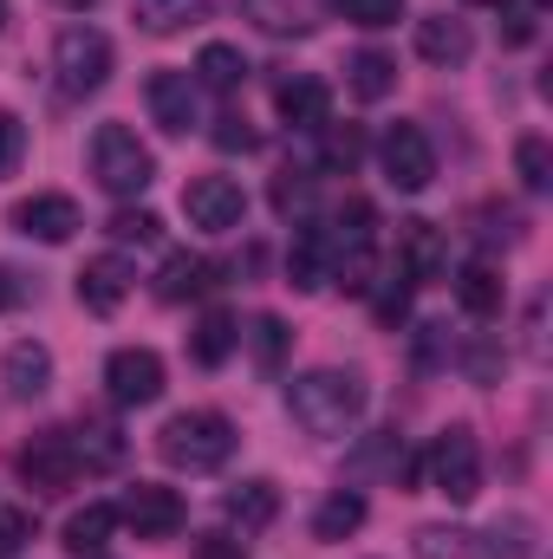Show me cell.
Segmentation results:
<instances>
[{"label": "cell", "mask_w": 553, "mask_h": 559, "mask_svg": "<svg viewBox=\"0 0 553 559\" xmlns=\"http://www.w3.org/2000/svg\"><path fill=\"white\" fill-rule=\"evenodd\" d=\"M469 7H508V0H469Z\"/></svg>", "instance_id": "bcb514c9"}, {"label": "cell", "mask_w": 553, "mask_h": 559, "mask_svg": "<svg viewBox=\"0 0 553 559\" xmlns=\"http://www.w3.org/2000/svg\"><path fill=\"white\" fill-rule=\"evenodd\" d=\"M534 39V7H508V46H528Z\"/></svg>", "instance_id": "ee69618b"}, {"label": "cell", "mask_w": 553, "mask_h": 559, "mask_svg": "<svg viewBox=\"0 0 553 559\" xmlns=\"http://www.w3.org/2000/svg\"><path fill=\"white\" fill-rule=\"evenodd\" d=\"M222 521L228 527H242V534H261V527H274L280 521V488L274 481H235L228 495H222Z\"/></svg>", "instance_id": "44dd1931"}, {"label": "cell", "mask_w": 553, "mask_h": 559, "mask_svg": "<svg viewBox=\"0 0 553 559\" xmlns=\"http://www.w3.org/2000/svg\"><path fill=\"white\" fill-rule=\"evenodd\" d=\"M202 85L189 79V72H176V66H163V72H150L143 79V105H150V118L169 131V138H189L196 124H202V98H196Z\"/></svg>", "instance_id": "30bf717a"}, {"label": "cell", "mask_w": 553, "mask_h": 559, "mask_svg": "<svg viewBox=\"0 0 553 559\" xmlns=\"http://www.w3.org/2000/svg\"><path fill=\"white\" fill-rule=\"evenodd\" d=\"M541 319H548V293L528 299V358H548V338H541Z\"/></svg>", "instance_id": "b9f144b4"}, {"label": "cell", "mask_w": 553, "mask_h": 559, "mask_svg": "<svg viewBox=\"0 0 553 559\" xmlns=\"http://www.w3.org/2000/svg\"><path fill=\"white\" fill-rule=\"evenodd\" d=\"M26 299H33V280L20 274V267H7V261H0V312H20Z\"/></svg>", "instance_id": "60d3db41"}, {"label": "cell", "mask_w": 553, "mask_h": 559, "mask_svg": "<svg viewBox=\"0 0 553 559\" xmlns=\"http://www.w3.org/2000/svg\"><path fill=\"white\" fill-rule=\"evenodd\" d=\"M358 527H365V495H358V488H332V495L313 508V540H326V547H332V540H352Z\"/></svg>", "instance_id": "cb8c5ba5"}, {"label": "cell", "mask_w": 553, "mask_h": 559, "mask_svg": "<svg viewBox=\"0 0 553 559\" xmlns=\"http://www.w3.org/2000/svg\"><path fill=\"white\" fill-rule=\"evenodd\" d=\"M131 13H138V26H143V33L169 39V33H183V26H196V20L209 13V0H138Z\"/></svg>", "instance_id": "f546056e"}, {"label": "cell", "mask_w": 553, "mask_h": 559, "mask_svg": "<svg viewBox=\"0 0 553 559\" xmlns=\"http://www.w3.org/2000/svg\"><path fill=\"white\" fill-rule=\"evenodd\" d=\"M313 138H326L319 143V163L326 169H358V156H365V138H358V124H326V131H313Z\"/></svg>", "instance_id": "d6a6232c"}, {"label": "cell", "mask_w": 553, "mask_h": 559, "mask_svg": "<svg viewBox=\"0 0 553 559\" xmlns=\"http://www.w3.org/2000/svg\"><path fill=\"white\" fill-rule=\"evenodd\" d=\"M0 384H7V397H13V404L46 397V391H52V352H46L39 338H13V345H7V358H0Z\"/></svg>", "instance_id": "9a60e30c"}, {"label": "cell", "mask_w": 553, "mask_h": 559, "mask_svg": "<svg viewBox=\"0 0 553 559\" xmlns=\"http://www.w3.org/2000/svg\"><path fill=\"white\" fill-rule=\"evenodd\" d=\"M66 442H72V455H79V468H98V475H111V468H125V455H131V442H125V429L111 417H79L66 429Z\"/></svg>", "instance_id": "d6986e66"}, {"label": "cell", "mask_w": 553, "mask_h": 559, "mask_svg": "<svg viewBox=\"0 0 553 559\" xmlns=\"http://www.w3.org/2000/svg\"><path fill=\"white\" fill-rule=\"evenodd\" d=\"M398 267L411 274V286L449 280V241L436 222H398Z\"/></svg>", "instance_id": "4fadbf2b"}, {"label": "cell", "mask_w": 553, "mask_h": 559, "mask_svg": "<svg viewBox=\"0 0 553 559\" xmlns=\"http://www.w3.org/2000/svg\"><path fill=\"white\" fill-rule=\"evenodd\" d=\"M242 338H248V352H255V365H261L268 378L286 365V345H293V332H286V319H280V312H261V319H255Z\"/></svg>", "instance_id": "1f68e13d"}, {"label": "cell", "mask_w": 553, "mask_h": 559, "mask_svg": "<svg viewBox=\"0 0 553 559\" xmlns=\"http://www.w3.org/2000/svg\"><path fill=\"white\" fill-rule=\"evenodd\" d=\"M469 52H475L469 20H456V13H423V20H416V59H423V66L456 72V66H469Z\"/></svg>", "instance_id": "5bb4252c"}, {"label": "cell", "mask_w": 553, "mask_h": 559, "mask_svg": "<svg viewBox=\"0 0 553 559\" xmlns=\"http://www.w3.org/2000/svg\"><path fill=\"white\" fill-rule=\"evenodd\" d=\"M235 345H242V332H235V319L215 306V312H202V325H196V338H189V358H196L202 371H215V365H228Z\"/></svg>", "instance_id": "f1b7e54d"}, {"label": "cell", "mask_w": 553, "mask_h": 559, "mask_svg": "<svg viewBox=\"0 0 553 559\" xmlns=\"http://www.w3.org/2000/svg\"><path fill=\"white\" fill-rule=\"evenodd\" d=\"M339 7V20H352V26H398L404 20V0H332Z\"/></svg>", "instance_id": "d590c367"}, {"label": "cell", "mask_w": 553, "mask_h": 559, "mask_svg": "<svg viewBox=\"0 0 553 559\" xmlns=\"http://www.w3.org/2000/svg\"><path fill=\"white\" fill-rule=\"evenodd\" d=\"M378 163H385V182L404 189V195H423V189L436 182V150H430V138H423V124H404V118L385 131Z\"/></svg>", "instance_id": "8992f818"}, {"label": "cell", "mask_w": 553, "mask_h": 559, "mask_svg": "<svg viewBox=\"0 0 553 559\" xmlns=\"http://www.w3.org/2000/svg\"><path fill=\"white\" fill-rule=\"evenodd\" d=\"M0 26H7V0H0Z\"/></svg>", "instance_id": "7dc6e473"}, {"label": "cell", "mask_w": 553, "mask_h": 559, "mask_svg": "<svg viewBox=\"0 0 553 559\" xmlns=\"http://www.w3.org/2000/svg\"><path fill=\"white\" fill-rule=\"evenodd\" d=\"M274 209L286 215V222H306V209H313V176H280L274 182Z\"/></svg>", "instance_id": "8d00e7d4"}, {"label": "cell", "mask_w": 553, "mask_h": 559, "mask_svg": "<svg viewBox=\"0 0 553 559\" xmlns=\"http://www.w3.org/2000/svg\"><path fill=\"white\" fill-rule=\"evenodd\" d=\"M209 286H215V267H209L202 254H169L163 274H156V299L183 306V299H196V293H209Z\"/></svg>", "instance_id": "484cf974"}, {"label": "cell", "mask_w": 553, "mask_h": 559, "mask_svg": "<svg viewBox=\"0 0 553 559\" xmlns=\"http://www.w3.org/2000/svg\"><path fill=\"white\" fill-rule=\"evenodd\" d=\"M7 222H13L26 241H46V248H66V241L85 228L79 202H72V195H52V189H46V195H26V202H13V209H7Z\"/></svg>", "instance_id": "7c38bea8"}, {"label": "cell", "mask_w": 553, "mask_h": 559, "mask_svg": "<svg viewBox=\"0 0 553 559\" xmlns=\"http://www.w3.org/2000/svg\"><path fill=\"white\" fill-rule=\"evenodd\" d=\"M92 176H98L105 195L131 202V195H143L156 182V156H150V143L131 124H98L92 131Z\"/></svg>", "instance_id": "3957f363"}, {"label": "cell", "mask_w": 553, "mask_h": 559, "mask_svg": "<svg viewBox=\"0 0 553 559\" xmlns=\"http://www.w3.org/2000/svg\"><path fill=\"white\" fill-rule=\"evenodd\" d=\"M13 468H20V481L26 488H39V495H66L85 468H79V455H72V442H66V429H46V436H33L20 455H13Z\"/></svg>", "instance_id": "8fae6325"}, {"label": "cell", "mask_w": 553, "mask_h": 559, "mask_svg": "<svg viewBox=\"0 0 553 559\" xmlns=\"http://www.w3.org/2000/svg\"><path fill=\"white\" fill-rule=\"evenodd\" d=\"M274 105H280V118H286L293 131H326V124H332V85H326V79H313V72L280 79Z\"/></svg>", "instance_id": "2e32d148"}, {"label": "cell", "mask_w": 553, "mask_h": 559, "mask_svg": "<svg viewBox=\"0 0 553 559\" xmlns=\"http://www.w3.org/2000/svg\"><path fill=\"white\" fill-rule=\"evenodd\" d=\"M456 299H462V312L469 319H502V306H508V280H502V267L489 261V254H475L462 274H456Z\"/></svg>", "instance_id": "ffe728a7"}, {"label": "cell", "mask_w": 553, "mask_h": 559, "mask_svg": "<svg viewBox=\"0 0 553 559\" xmlns=\"http://www.w3.org/2000/svg\"><path fill=\"white\" fill-rule=\"evenodd\" d=\"M365 299H372V319H378V325H404V312H411V274H404V267L372 274Z\"/></svg>", "instance_id": "4dcf8cb0"}, {"label": "cell", "mask_w": 553, "mask_h": 559, "mask_svg": "<svg viewBox=\"0 0 553 559\" xmlns=\"http://www.w3.org/2000/svg\"><path fill=\"white\" fill-rule=\"evenodd\" d=\"M156 235H163V222H156L150 209H118V215H111V241H138V248H150Z\"/></svg>", "instance_id": "74e56055"}, {"label": "cell", "mask_w": 553, "mask_h": 559, "mask_svg": "<svg viewBox=\"0 0 553 559\" xmlns=\"http://www.w3.org/2000/svg\"><path fill=\"white\" fill-rule=\"evenodd\" d=\"M515 169H521V189H528V195H541V189L553 182V150H548V138H534V131H528V138L515 143Z\"/></svg>", "instance_id": "836d02e7"}, {"label": "cell", "mask_w": 553, "mask_h": 559, "mask_svg": "<svg viewBox=\"0 0 553 559\" xmlns=\"http://www.w3.org/2000/svg\"><path fill=\"white\" fill-rule=\"evenodd\" d=\"M39 534V521L26 514V508H0V559H13V554H26V540Z\"/></svg>", "instance_id": "f35d334b"}, {"label": "cell", "mask_w": 553, "mask_h": 559, "mask_svg": "<svg viewBox=\"0 0 553 559\" xmlns=\"http://www.w3.org/2000/svg\"><path fill=\"white\" fill-rule=\"evenodd\" d=\"M59 7H72V13H85V7H98V0H59Z\"/></svg>", "instance_id": "f6af8a7d"}, {"label": "cell", "mask_w": 553, "mask_h": 559, "mask_svg": "<svg viewBox=\"0 0 553 559\" xmlns=\"http://www.w3.org/2000/svg\"><path fill=\"white\" fill-rule=\"evenodd\" d=\"M222 131H215V143L222 150H255V131H248V118H215Z\"/></svg>", "instance_id": "7bdbcfd3"}, {"label": "cell", "mask_w": 553, "mask_h": 559, "mask_svg": "<svg viewBox=\"0 0 553 559\" xmlns=\"http://www.w3.org/2000/svg\"><path fill=\"white\" fill-rule=\"evenodd\" d=\"M105 391H111L118 411L156 404V397H163V358H156L150 345H118V352L105 358Z\"/></svg>", "instance_id": "ba28073f"}, {"label": "cell", "mask_w": 553, "mask_h": 559, "mask_svg": "<svg viewBox=\"0 0 553 559\" xmlns=\"http://www.w3.org/2000/svg\"><path fill=\"white\" fill-rule=\"evenodd\" d=\"M111 527H118V508H111V501H85V508L59 527V547L79 554V559H98L105 540H111Z\"/></svg>", "instance_id": "7402d4cb"}, {"label": "cell", "mask_w": 553, "mask_h": 559, "mask_svg": "<svg viewBox=\"0 0 553 559\" xmlns=\"http://www.w3.org/2000/svg\"><path fill=\"white\" fill-rule=\"evenodd\" d=\"M345 85H352V98L378 105V98H391V85H398V59L365 46V52H352V59H345Z\"/></svg>", "instance_id": "d4e9b609"}, {"label": "cell", "mask_w": 553, "mask_h": 559, "mask_svg": "<svg viewBox=\"0 0 553 559\" xmlns=\"http://www.w3.org/2000/svg\"><path fill=\"white\" fill-rule=\"evenodd\" d=\"M20 156H26V124H20L13 111H0V176H13Z\"/></svg>", "instance_id": "ab89813d"}, {"label": "cell", "mask_w": 553, "mask_h": 559, "mask_svg": "<svg viewBox=\"0 0 553 559\" xmlns=\"http://www.w3.org/2000/svg\"><path fill=\"white\" fill-rule=\"evenodd\" d=\"M411 554L416 559H469V527H416Z\"/></svg>", "instance_id": "e575fe53"}, {"label": "cell", "mask_w": 553, "mask_h": 559, "mask_svg": "<svg viewBox=\"0 0 553 559\" xmlns=\"http://www.w3.org/2000/svg\"><path fill=\"white\" fill-rule=\"evenodd\" d=\"M235 423L222 411H176V417L156 429V455L183 475H215L228 455H235Z\"/></svg>", "instance_id": "7a4b0ae2"}, {"label": "cell", "mask_w": 553, "mask_h": 559, "mask_svg": "<svg viewBox=\"0 0 553 559\" xmlns=\"http://www.w3.org/2000/svg\"><path fill=\"white\" fill-rule=\"evenodd\" d=\"M118 521H125L138 540H176L183 521H189V501H183L176 488H163V481H138V488L125 495Z\"/></svg>", "instance_id": "9c48e42d"}, {"label": "cell", "mask_w": 553, "mask_h": 559, "mask_svg": "<svg viewBox=\"0 0 553 559\" xmlns=\"http://www.w3.org/2000/svg\"><path fill=\"white\" fill-rule=\"evenodd\" d=\"M111 66H118V52H111V39H105L98 26H66V33L52 39V79H59L66 98H92V92H105Z\"/></svg>", "instance_id": "5b68a950"}, {"label": "cell", "mask_w": 553, "mask_h": 559, "mask_svg": "<svg viewBox=\"0 0 553 559\" xmlns=\"http://www.w3.org/2000/svg\"><path fill=\"white\" fill-rule=\"evenodd\" d=\"M242 13L261 33H274V39H306L313 33V7L306 0H242Z\"/></svg>", "instance_id": "4316f807"}, {"label": "cell", "mask_w": 553, "mask_h": 559, "mask_svg": "<svg viewBox=\"0 0 553 559\" xmlns=\"http://www.w3.org/2000/svg\"><path fill=\"white\" fill-rule=\"evenodd\" d=\"M332 235L319 228V222H293V254H286V280L299 286V293H319V286H332Z\"/></svg>", "instance_id": "e0dca14e"}, {"label": "cell", "mask_w": 553, "mask_h": 559, "mask_svg": "<svg viewBox=\"0 0 553 559\" xmlns=\"http://www.w3.org/2000/svg\"><path fill=\"white\" fill-rule=\"evenodd\" d=\"M248 79V59H242V46H228V39H209L202 52H196V85H209V92H235Z\"/></svg>", "instance_id": "83f0119b"}, {"label": "cell", "mask_w": 553, "mask_h": 559, "mask_svg": "<svg viewBox=\"0 0 553 559\" xmlns=\"http://www.w3.org/2000/svg\"><path fill=\"white\" fill-rule=\"evenodd\" d=\"M469 559H534V521L528 514H502L495 527L469 534Z\"/></svg>", "instance_id": "603a6c76"}, {"label": "cell", "mask_w": 553, "mask_h": 559, "mask_svg": "<svg viewBox=\"0 0 553 559\" xmlns=\"http://www.w3.org/2000/svg\"><path fill=\"white\" fill-rule=\"evenodd\" d=\"M423 475H430V488H436L443 501L469 508V501L482 495V442H475V429H469V423H449V429L430 442Z\"/></svg>", "instance_id": "277c9868"}, {"label": "cell", "mask_w": 553, "mask_h": 559, "mask_svg": "<svg viewBox=\"0 0 553 559\" xmlns=\"http://www.w3.org/2000/svg\"><path fill=\"white\" fill-rule=\"evenodd\" d=\"M372 404V384L358 371H339V365H319V371H299L286 384V411L306 436H352L358 417Z\"/></svg>", "instance_id": "6da1fadb"}, {"label": "cell", "mask_w": 553, "mask_h": 559, "mask_svg": "<svg viewBox=\"0 0 553 559\" xmlns=\"http://www.w3.org/2000/svg\"><path fill=\"white\" fill-rule=\"evenodd\" d=\"M183 215H189V228H202V235H235V228L248 222V195H242L235 176H196V182L183 189Z\"/></svg>", "instance_id": "52a82bcc"}, {"label": "cell", "mask_w": 553, "mask_h": 559, "mask_svg": "<svg viewBox=\"0 0 553 559\" xmlns=\"http://www.w3.org/2000/svg\"><path fill=\"white\" fill-rule=\"evenodd\" d=\"M131 261L125 254H98V261H85L79 267V299H85V312H98V319H111L125 299H131Z\"/></svg>", "instance_id": "ac0fdd59"}]
</instances>
